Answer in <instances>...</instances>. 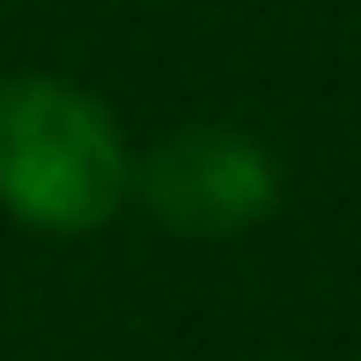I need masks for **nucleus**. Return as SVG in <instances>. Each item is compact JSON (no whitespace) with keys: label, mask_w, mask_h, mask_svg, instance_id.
Returning a JSON list of instances; mask_svg holds the SVG:
<instances>
[{"label":"nucleus","mask_w":361,"mask_h":361,"mask_svg":"<svg viewBox=\"0 0 361 361\" xmlns=\"http://www.w3.org/2000/svg\"><path fill=\"white\" fill-rule=\"evenodd\" d=\"M133 200V147L104 96L59 74L0 81V207L44 236H89Z\"/></svg>","instance_id":"1"},{"label":"nucleus","mask_w":361,"mask_h":361,"mask_svg":"<svg viewBox=\"0 0 361 361\" xmlns=\"http://www.w3.org/2000/svg\"><path fill=\"white\" fill-rule=\"evenodd\" d=\"M133 192L177 236H243L281 207V162L236 126H185L133 162Z\"/></svg>","instance_id":"2"}]
</instances>
